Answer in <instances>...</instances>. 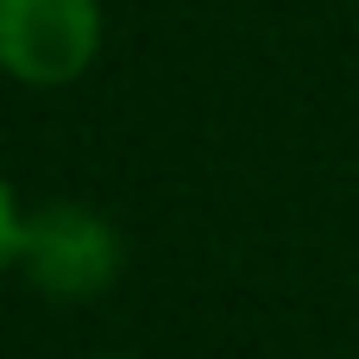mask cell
I'll list each match as a JSON object with an SVG mask.
<instances>
[{
	"mask_svg": "<svg viewBox=\"0 0 359 359\" xmlns=\"http://www.w3.org/2000/svg\"><path fill=\"white\" fill-rule=\"evenodd\" d=\"M19 259V208H13V189L0 183V271Z\"/></svg>",
	"mask_w": 359,
	"mask_h": 359,
	"instance_id": "obj_3",
	"label": "cell"
},
{
	"mask_svg": "<svg viewBox=\"0 0 359 359\" xmlns=\"http://www.w3.org/2000/svg\"><path fill=\"white\" fill-rule=\"evenodd\" d=\"M101 50L95 0H0V69L38 88L76 82Z\"/></svg>",
	"mask_w": 359,
	"mask_h": 359,
	"instance_id": "obj_2",
	"label": "cell"
},
{
	"mask_svg": "<svg viewBox=\"0 0 359 359\" xmlns=\"http://www.w3.org/2000/svg\"><path fill=\"white\" fill-rule=\"evenodd\" d=\"M19 265L50 297H95L120 271V233L82 202H50L19 221Z\"/></svg>",
	"mask_w": 359,
	"mask_h": 359,
	"instance_id": "obj_1",
	"label": "cell"
}]
</instances>
